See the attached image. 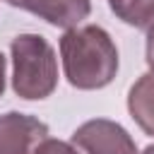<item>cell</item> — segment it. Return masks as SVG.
<instances>
[{
    "label": "cell",
    "mask_w": 154,
    "mask_h": 154,
    "mask_svg": "<svg viewBox=\"0 0 154 154\" xmlns=\"http://www.w3.org/2000/svg\"><path fill=\"white\" fill-rule=\"evenodd\" d=\"M63 70L77 89H101L118 72V51L113 38L96 24L67 29L60 38Z\"/></svg>",
    "instance_id": "cell-1"
},
{
    "label": "cell",
    "mask_w": 154,
    "mask_h": 154,
    "mask_svg": "<svg viewBox=\"0 0 154 154\" xmlns=\"http://www.w3.org/2000/svg\"><path fill=\"white\" fill-rule=\"evenodd\" d=\"M12 89L17 96L34 101L53 94L58 84V60L53 46L38 34H19L12 38Z\"/></svg>",
    "instance_id": "cell-2"
},
{
    "label": "cell",
    "mask_w": 154,
    "mask_h": 154,
    "mask_svg": "<svg viewBox=\"0 0 154 154\" xmlns=\"http://www.w3.org/2000/svg\"><path fill=\"white\" fill-rule=\"evenodd\" d=\"M72 144L79 149V154H137L135 140L128 135V130L106 118L82 123L72 132Z\"/></svg>",
    "instance_id": "cell-3"
},
{
    "label": "cell",
    "mask_w": 154,
    "mask_h": 154,
    "mask_svg": "<svg viewBox=\"0 0 154 154\" xmlns=\"http://www.w3.org/2000/svg\"><path fill=\"white\" fill-rule=\"evenodd\" d=\"M48 140V125L26 113L0 116V154H34V149Z\"/></svg>",
    "instance_id": "cell-4"
},
{
    "label": "cell",
    "mask_w": 154,
    "mask_h": 154,
    "mask_svg": "<svg viewBox=\"0 0 154 154\" xmlns=\"http://www.w3.org/2000/svg\"><path fill=\"white\" fill-rule=\"evenodd\" d=\"M12 7L26 10L43 22L63 29H75L82 19L89 17L91 2L89 0H7Z\"/></svg>",
    "instance_id": "cell-5"
},
{
    "label": "cell",
    "mask_w": 154,
    "mask_h": 154,
    "mask_svg": "<svg viewBox=\"0 0 154 154\" xmlns=\"http://www.w3.org/2000/svg\"><path fill=\"white\" fill-rule=\"evenodd\" d=\"M128 111L132 120L154 137V72L142 75L128 94Z\"/></svg>",
    "instance_id": "cell-6"
},
{
    "label": "cell",
    "mask_w": 154,
    "mask_h": 154,
    "mask_svg": "<svg viewBox=\"0 0 154 154\" xmlns=\"http://www.w3.org/2000/svg\"><path fill=\"white\" fill-rule=\"evenodd\" d=\"M113 14L130 26L147 29L154 19V0H108Z\"/></svg>",
    "instance_id": "cell-7"
},
{
    "label": "cell",
    "mask_w": 154,
    "mask_h": 154,
    "mask_svg": "<svg viewBox=\"0 0 154 154\" xmlns=\"http://www.w3.org/2000/svg\"><path fill=\"white\" fill-rule=\"evenodd\" d=\"M34 154H79L72 144H67V142H60V140H43L36 149H34Z\"/></svg>",
    "instance_id": "cell-8"
},
{
    "label": "cell",
    "mask_w": 154,
    "mask_h": 154,
    "mask_svg": "<svg viewBox=\"0 0 154 154\" xmlns=\"http://www.w3.org/2000/svg\"><path fill=\"white\" fill-rule=\"evenodd\" d=\"M147 65H149L152 72H154V19H152V24L147 26Z\"/></svg>",
    "instance_id": "cell-9"
},
{
    "label": "cell",
    "mask_w": 154,
    "mask_h": 154,
    "mask_svg": "<svg viewBox=\"0 0 154 154\" xmlns=\"http://www.w3.org/2000/svg\"><path fill=\"white\" fill-rule=\"evenodd\" d=\"M5 91V55L0 53V96Z\"/></svg>",
    "instance_id": "cell-10"
},
{
    "label": "cell",
    "mask_w": 154,
    "mask_h": 154,
    "mask_svg": "<svg viewBox=\"0 0 154 154\" xmlns=\"http://www.w3.org/2000/svg\"><path fill=\"white\" fill-rule=\"evenodd\" d=\"M142 154H154V144H149V147H147V149H144Z\"/></svg>",
    "instance_id": "cell-11"
}]
</instances>
